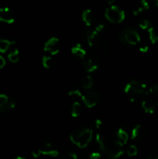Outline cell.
<instances>
[{
    "label": "cell",
    "mask_w": 158,
    "mask_h": 159,
    "mask_svg": "<svg viewBox=\"0 0 158 159\" xmlns=\"http://www.w3.org/2000/svg\"><path fill=\"white\" fill-rule=\"evenodd\" d=\"M95 139L100 151L103 152L108 159H118L123 155V146L118 144L116 140L112 141L109 139L105 134L98 132Z\"/></svg>",
    "instance_id": "6da1fadb"
},
{
    "label": "cell",
    "mask_w": 158,
    "mask_h": 159,
    "mask_svg": "<svg viewBox=\"0 0 158 159\" xmlns=\"http://www.w3.org/2000/svg\"><path fill=\"white\" fill-rule=\"evenodd\" d=\"M124 93L130 101L136 102L144 97L148 92L145 82L138 79H133L124 87Z\"/></svg>",
    "instance_id": "7a4b0ae2"
},
{
    "label": "cell",
    "mask_w": 158,
    "mask_h": 159,
    "mask_svg": "<svg viewBox=\"0 0 158 159\" xmlns=\"http://www.w3.org/2000/svg\"><path fill=\"white\" fill-rule=\"evenodd\" d=\"M93 130L88 128H79L74 130L70 135V140L80 148H85L92 139Z\"/></svg>",
    "instance_id": "3957f363"
},
{
    "label": "cell",
    "mask_w": 158,
    "mask_h": 159,
    "mask_svg": "<svg viewBox=\"0 0 158 159\" xmlns=\"http://www.w3.org/2000/svg\"><path fill=\"white\" fill-rule=\"evenodd\" d=\"M105 16L112 23H120L125 20V12L116 5L110 6L105 9Z\"/></svg>",
    "instance_id": "277c9868"
},
{
    "label": "cell",
    "mask_w": 158,
    "mask_h": 159,
    "mask_svg": "<svg viewBox=\"0 0 158 159\" xmlns=\"http://www.w3.org/2000/svg\"><path fill=\"white\" fill-rule=\"evenodd\" d=\"M119 40L123 44L136 45L140 42V35L134 29L128 28L119 34Z\"/></svg>",
    "instance_id": "5b68a950"
},
{
    "label": "cell",
    "mask_w": 158,
    "mask_h": 159,
    "mask_svg": "<svg viewBox=\"0 0 158 159\" xmlns=\"http://www.w3.org/2000/svg\"><path fill=\"white\" fill-rule=\"evenodd\" d=\"M83 37L88 44L91 48H99L102 46V49L106 50L105 46L102 44V40H101V36L99 33L94 30H88L83 33Z\"/></svg>",
    "instance_id": "8992f818"
},
{
    "label": "cell",
    "mask_w": 158,
    "mask_h": 159,
    "mask_svg": "<svg viewBox=\"0 0 158 159\" xmlns=\"http://www.w3.org/2000/svg\"><path fill=\"white\" fill-rule=\"evenodd\" d=\"M100 100V94L95 90H90L82 96V101L88 108H92Z\"/></svg>",
    "instance_id": "52a82bcc"
},
{
    "label": "cell",
    "mask_w": 158,
    "mask_h": 159,
    "mask_svg": "<svg viewBox=\"0 0 158 159\" xmlns=\"http://www.w3.org/2000/svg\"><path fill=\"white\" fill-rule=\"evenodd\" d=\"M43 49L46 52H48L51 55H55L58 54L60 51L59 39L57 37H51L44 43Z\"/></svg>",
    "instance_id": "ba28073f"
},
{
    "label": "cell",
    "mask_w": 158,
    "mask_h": 159,
    "mask_svg": "<svg viewBox=\"0 0 158 159\" xmlns=\"http://www.w3.org/2000/svg\"><path fill=\"white\" fill-rule=\"evenodd\" d=\"M147 135V130L143 126L138 124L132 130L131 132V138L132 140L135 141L136 142H142L146 138Z\"/></svg>",
    "instance_id": "9c48e42d"
},
{
    "label": "cell",
    "mask_w": 158,
    "mask_h": 159,
    "mask_svg": "<svg viewBox=\"0 0 158 159\" xmlns=\"http://www.w3.org/2000/svg\"><path fill=\"white\" fill-rule=\"evenodd\" d=\"M0 21L9 24L15 21V16L10 9L7 7L0 8Z\"/></svg>",
    "instance_id": "30bf717a"
},
{
    "label": "cell",
    "mask_w": 158,
    "mask_h": 159,
    "mask_svg": "<svg viewBox=\"0 0 158 159\" xmlns=\"http://www.w3.org/2000/svg\"><path fill=\"white\" fill-rule=\"evenodd\" d=\"M99 62L93 57H85L83 60V67L87 72H94L99 68Z\"/></svg>",
    "instance_id": "8fae6325"
},
{
    "label": "cell",
    "mask_w": 158,
    "mask_h": 159,
    "mask_svg": "<svg viewBox=\"0 0 158 159\" xmlns=\"http://www.w3.org/2000/svg\"><path fill=\"white\" fill-rule=\"evenodd\" d=\"M40 152V154L43 155H47V156L50 157H57L59 155V152L57 149H56L54 148V146L53 144H50V143H46L44 145H43V147L39 149Z\"/></svg>",
    "instance_id": "7c38bea8"
},
{
    "label": "cell",
    "mask_w": 158,
    "mask_h": 159,
    "mask_svg": "<svg viewBox=\"0 0 158 159\" xmlns=\"http://www.w3.org/2000/svg\"><path fill=\"white\" fill-rule=\"evenodd\" d=\"M82 20L87 26H91L96 20L95 14L91 9H86L82 13Z\"/></svg>",
    "instance_id": "4fadbf2b"
},
{
    "label": "cell",
    "mask_w": 158,
    "mask_h": 159,
    "mask_svg": "<svg viewBox=\"0 0 158 159\" xmlns=\"http://www.w3.org/2000/svg\"><path fill=\"white\" fill-rule=\"evenodd\" d=\"M149 9V3L146 0H142L139 1L133 6V12L134 15L137 16L139 14H141L142 12H145Z\"/></svg>",
    "instance_id": "5bb4252c"
},
{
    "label": "cell",
    "mask_w": 158,
    "mask_h": 159,
    "mask_svg": "<svg viewBox=\"0 0 158 159\" xmlns=\"http://www.w3.org/2000/svg\"><path fill=\"white\" fill-rule=\"evenodd\" d=\"M129 140L128 134L122 128H119L116 131V142L119 144L120 145L123 146L127 143Z\"/></svg>",
    "instance_id": "9a60e30c"
},
{
    "label": "cell",
    "mask_w": 158,
    "mask_h": 159,
    "mask_svg": "<svg viewBox=\"0 0 158 159\" xmlns=\"http://www.w3.org/2000/svg\"><path fill=\"white\" fill-rule=\"evenodd\" d=\"M142 107L147 113L152 114V113H153L156 111L155 104L153 103V101L150 100V99H144L142 102Z\"/></svg>",
    "instance_id": "2e32d148"
},
{
    "label": "cell",
    "mask_w": 158,
    "mask_h": 159,
    "mask_svg": "<svg viewBox=\"0 0 158 159\" xmlns=\"http://www.w3.org/2000/svg\"><path fill=\"white\" fill-rule=\"evenodd\" d=\"M71 52L73 54L83 59V60L86 57V51L80 44H77L73 47L72 49H71Z\"/></svg>",
    "instance_id": "e0dca14e"
},
{
    "label": "cell",
    "mask_w": 158,
    "mask_h": 159,
    "mask_svg": "<svg viewBox=\"0 0 158 159\" xmlns=\"http://www.w3.org/2000/svg\"><path fill=\"white\" fill-rule=\"evenodd\" d=\"M83 112V107L80 102H74L71 108V116L73 117H78Z\"/></svg>",
    "instance_id": "ac0fdd59"
},
{
    "label": "cell",
    "mask_w": 158,
    "mask_h": 159,
    "mask_svg": "<svg viewBox=\"0 0 158 159\" xmlns=\"http://www.w3.org/2000/svg\"><path fill=\"white\" fill-rule=\"evenodd\" d=\"M15 41L9 40L7 39H0V52L5 53L9 50L11 45L14 44Z\"/></svg>",
    "instance_id": "d6986e66"
},
{
    "label": "cell",
    "mask_w": 158,
    "mask_h": 159,
    "mask_svg": "<svg viewBox=\"0 0 158 159\" xmlns=\"http://www.w3.org/2000/svg\"><path fill=\"white\" fill-rule=\"evenodd\" d=\"M93 84H94V82H93V79L91 78V76L87 75L85 77H84L82 79L81 82V85L82 88L84 89H91V87L93 86Z\"/></svg>",
    "instance_id": "ffe728a7"
},
{
    "label": "cell",
    "mask_w": 158,
    "mask_h": 159,
    "mask_svg": "<svg viewBox=\"0 0 158 159\" xmlns=\"http://www.w3.org/2000/svg\"><path fill=\"white\" fill-rule=\"evenodd\" d=\"M68 96L71 99H73L74 102H79V99H81L82 100L83 95L81 94V93L78 89H73L68 93Z\"/></svg>",
    "instance_id": "44dd1931"
},
{
    "label": "cell",
    "mask_w": 158,
    "mask_h": 159,
    "mask_svg": "<svg viewBox=\"0 0 158 159\" xmlns=\"http://www.w3.org/2000/svg\"><path fill=\"white\" fill-rule=\"evenodd\" d=\"M15 107V101L12 99L9 98V101L6 102V105L3 106L1 109H0V113H5V112H9L10 110H12V109H14V107Z\"/></svg>",
    "instance_id": "7402d4cb"
},
{
    "label": "cell",
    "mask_w": 158,
    "mask_h": 159,
    "mask_svg": "<svg viewBox=\"0 0 158 159\" xmlns=\"http://www.w3.org/2000/svg\"><path fill=\"white\" fill-rule=\"evenodd\" d=\"M149 35V39L152 43H156L158 41V34L153 27H150L147 30Z\"/></svg>",
    "instance_id": "603a6c76"
},
{
    "label": "cell",
    "mask_w": 158,
    "mask_h": 159,
    "mask_svg": "<svg viewBox=\"0 0 158 159\" xmlns=\"http://www.w3.org/2000/svg\"><path fill=\"white\" fill-rule=\"evenodd\" d=\"M8 58L12 63H17L20 61V51L18 49H15L9 52L8 54Z\"/></svg>",
    "instance_id": "cb8c5ba5"
},
{
    "label": "cell",
    "mask_w": 158,
    "mask_h": 159,
    "mask_svg": "<svg viewBox=\"0 0 158 159\" xmlns=\"http://www.w3.org/2000/svg\"><path fill=\"white\" fill-rule=\"evenodd\" d=\"M42 64H43V67L45 68H52L53 65H54V60L50 56H43L42 58Z\"/></svg>",
    "instance_id": "d4e9b609"
},
{
    "label": "cell",
    "mask_w": 158,
    "mask_h": 159,
    "mask_svg": "<svg viewBox=\"0 0 158 159\" xmlns=\"http://www.w3.org/2000/svg\"><path fill=\"white\" fill-rule=\"evenodd\" d=\"M126 152H127V155H128L129 157L136 156V155H137V152H138L137 148H136V146L134 145V144H132V145H130L129 147L127 148Z\"/></svg>",
    "instance_id": "484cf974"
},
{
    "label": "cell",
    "mask_w": 158,
    "mask_h": 159,
    "mask_svg": "<svg viewBox=\"0 0 158 159\" xmlns=\"http://www.w3.org/2000/svg\"><path fill=\"white\" fill-rule=\"evenodd\" d=\"M151 23L148 20H143L139 23V26L143 30H148L151 27Z\"/></svg>",
    "instance_id": "4316f807"
},
{
    "label": "cell",
    "mask_w": 158,
    "mask_h": 159,
    "mask_svg": "<svg viewBox=\"0 0 158 159\" xmlns=\"http://www.w3.org/2000/svg\"><path fill=\"white\" fill-rule=\"evenodd\" d=\"M9 96H8L7 95L3 94V93H0V109L3 107L4 105H6V102L9 101Z\"/></svg>",
    "instance_id": "83f0119b"
},
{
    "label": "cell",
    "mask_w": 158,
    "mask_h": 159,
    "mask_svg": "<svg viewBox=\"0 0 158 159\" xmlns=\"http://www.w3.org/2000/svg\"><path fill=\"white\" fill-rule=\"evenodd\" d=\"M149 93L155 95V96H158V82L150 87V89H149Z\"/></svg>",
    "instance_id": "f1b7e54d"
},
{
    "label": "cell",
    "mask_w": 158,
    "mask_h": 159,
    "mask_svg": "<svg viewBox=\"0 0 158 159\" xmlns=\"http://www.w3.org/2000/svg\"><path fill=\"white\" fill-rule=\"evenodd\" d=\"M93 126H94V127L96 129V130H99V129H100L102 126V121H101L100 120H95L94 122V124H93Z\"/></svg>",
    "instance_id": "f546056e"
},
{
    "label": "cell",
    "mask_w": 158,
    "mask_h": 159,
    "mask_svg": "<svg viewBox=\"0 0 158 159\" xmlns=\"http://www.w3.org/2000/svg\"><path fill=\"white\" fill-rule=\"evenodd\" d=\"M61 159H77V155L74 153H69L64 157H63Z\"/></svg>",
    "instance_id": "4dcf8cb0"
},
{
    "label": "cell",
    "mask_w": 158,
    "mask_h": 159,
    "mask_svg": "<svg viewBox=\"0 0 158 159\" xmlns=\"http://www.w3.org/2000/svg\"><path fill=\"white\" fill-rule=\"evenodd\" d=\"M104 27H105V24H104L103 23H100L95 26V29H94V30H96L98 33H99V34H100V32L104 29Z\"/></svg>",
    "instance_id": "1f68e13d"
},
{
    "label": "cell",
    "mask_w": 158,
    "mask_h": 159,
    "mask_svg": "<svg viewBox=\"0 0 158 159\" xmlns=\"http://www.w3.org/2000/svg\"><path fill=\"white\" fill-rule=\"evenodd\" d=\"M101 158V155L99 152H93L92 154H91L88 159H100Z\"/></svg>",
    "instance_id": "d6a6232c"
},
{
    "label": "cell",
    "mask_w": 158,
    "mask_h": 159,
    "mask_svg": "<svg viewBox=\"0 0 158 159\" xmlns=\"http://www.w3.org/2000/svg\"><path fill=\"white\" fill-rule=\"evenodd\" d=\"M149 50V47L146 44H143L139 47V51L142 53H146Z\"/></svg>",
    "instance_id": "836d02e7"
},
{
    "label": "cell",
    "mask_w": 158,
    "mask_h": 159,
    "mask_svg": "<svg viewBox=\"0 0 158 159\" xmlns=\"http://www.w3.org/2000/svg\"><path fill=\"white\" fill-rule=\"evenodd\" d=\"M32 155L33 158H38V157H40L41 155V154H40V152L39 149H36V150L33 151Z\"/></svg>",
    "instance_id": "e575fe53"
},
{
    "label": "cell",
    "mask_w": 158,
    "mask_h": 159,
    "mask_svg": "<svg viewBox=\"0 0 158 159\" xmlns=\"http://www.w3.org/2000/svg\"><path fill=\"white\" fill-rule=\"evenodd\" d=\"M6 65V60L4 57L0 55V68H2Z\"/></svg>",
    "instance_id": "d590c367"
},
{
    "label": "cell",
    "mask_w": 158,
    "mask_h": 159,
    "mask_svg": "<svg viewBox=\"0 0 158 159\" xmlns=\"http://www.w3.org/2000/svg\"><path fill=\"white\" fill-rule=\"evenodd\" d=\"M148 159H158V152H153L150 155Z\"/></svg>",
    "instance_id": "8d00e7d4"
},
{
    "label": "cell",
    "mask_w": 158,
    "mask_h": 159,
    "mask_svg": "<svg viewBox=\"0 0 158 159\" xmlns=\"http://www.w3.org/2000/svg\"><path fill=\"white\" fill-rule=\"evenodd\" d=\"M153 4L155 6H156V7H158V0H154V1L153 2Z\"/></svg>",
    "instance_id": "74e56055"
},
{
    "label": "cell",
    "mask_w": 158,
    "mask_h": 159,
    "mask_svg": "<svg viewBox=\"0 0 158 159\" xmlns=\"http://www.w3.org/2000/svg\"><path fill=\"white\" fill-rule=\"evenodd\" d=\"M14 159H26V158H22V157H17V158H14Z\"/></svg>",
    "instance_id": "f35d334b"
}]
</instances>
